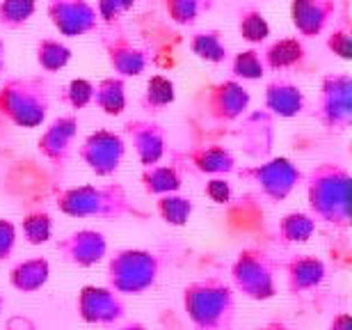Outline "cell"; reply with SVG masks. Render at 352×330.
<instances>
[{
  "instance_id": "1",
  "label": "cell",
  "mask_w": 352,
  "mask_h": 330,
  "mask_svg": "<svg viewBox=\"0 0 352 330\" xmlns=\"http://www.w3.org/2000/svg\"><path fill=\"white\" fill-rule=\"evenodd\" d=\"M183 312L195 330H231L236 291L220 278H201L183 289Z\"/></svg>"
},
{
  "instance_id": "2",
  "label": "cell",
  "mask_w": 352,
  "mask_h": 330,
  "mask_svg": "<svg viewBox=\"0 0 352 330\" xmlns=\"http://www.w3.org/2000/svg\"><path fill=\"white\" fill-rule=\"evenodd\" d=\"M307 200L314 220L346 229L350 225V174L346 167L322 163L307 179Z\"/></svg>"
},
{
  "instance_id": "3",
  "label": "cell",
  "mask_w": 352,
  "mask_h": 330,
  "mask_svg": "<svg viewBox=\"0 0 352 330\" xmlns=\"http://www.w3.org/2000/svg\"><path fill=\"white\" fill-rule=\"evenodd\" d=\"M58 209L72 218H146L142 209H138L129 200V195L119 184L110 186H78L60 193Z\"/></svg>"
},
{
  "instance_id": "4",
  "label": "cell",
  "mask_w": 352,
  "mask_h": 330,
  "mask_svg": "<svg viewBox=\"0 0 352 330\" xmlns=\"http://www.w3.org/2000/svg\"><path fill=\"white\" fill-rule=\"evenodd\" d=\"M160 259L149 250H117L108 262V287L119 296H140L158 282Z\"/></svg>"
},
{
  "instance_id": "5",
  "label": "cell",
  "mask_w": 352,
  "mask_h": 330,
  "mask_svg": "<svg viewBox=\"0 0 352 330\" xmlns=\"http://www.w3.org/2000/svg\"><path fill=\"white\" fill-rule=\"evenodd\" d=\"M234 291L250 300H270L277 293V262L265 250L245 248L231 264Z\"/></svg>"
},
{
  "instance_id": "6",
  "label": "cell",
  "mask_w": 352,
  "mask_h": 330,
  "mask_svg": "<svg viewBox=\"0 0 352 330\" xmlns=\"http://www.w3.org/2000/svg\"><path fill=\"white\" fill-rule=\"evenodd\" d=\"M48 96L41 81H10L0 90V112L12 124L34 129L44 122Z\"/></svg>"
},
{
  "instance_id": "7",
  "label": "cell",
  "mask_w": 352,
  "mask_h": 330,
  "mask_svg": "<svg viewBox=\"0 0 352 330\" xmlns=\"http://www.w3.org/2000/svg\"><path fill=\"white\" fill-rule=\"evenodd\" d=\"M241 177L250 179L267 200L281 202V200H286L288 195L295 191V186L300 184L302 172L293 161L279 156V158L267 161V163L250 167V170H243Z\"/></svg>"
},
{
  "instance_id": "8",
  "label": "cell",
  "mask_w": 352,
  "mask_h": 330,
  "mask_svg": "<svg viewBox=\"0 0 352 330\" xmlns=\"http://www.w3.org/2000/svg\"><path fill=\"white\" fill-rule=\"evenodd\" d=\"M126 154L124 138L115 131L98 129L89 133L85 143L78 147V156L96 177H110L119 170Z\"/></svg>"
},
{
  "instance_id": "9",
  "label": "cell",
  "mask_w": 352,
  "mask_h": 330,
  "mask_svg": "<svg viewBox=\"0 0 352 330\" xmlns=\"http://www.w3.org/2000/svg\"><path fill=\"white\" fill-rule=\"evenodd\" d=\"M76 310L89 326H115L126 317L124 296H119L110 287H82L76 298Z\"/></svg>"
},
{
  "instance_id": "10",
  "label": "cell",
  "mask_w": 352,
  "mask_h": 330,
  "mask_svg": "<svg viewBox=\"0 0 352 330\" xmlns=\"http://www.w3.org/2000/svg\"><path fill=\"white\" fill-rule=\"evenodd\" d=\"M352 83L348 76H327L322 81V92L318 103V122L327 131H346L352 122Z\"/></svg>"
},
{
  "instance_id": "11",
  "label": "cell",
  "mask_w": 352,
  "mask_h": 330,
  "mask_svg": "<svg viewBox=\"0 0 352 330\" xmlns=\"http://www.w3.org/2000/svg\"><path fill=\"white\" fill-rule=\"evenodd\" d=\"M55 250H58L62 262L80 266V269H89V266L103 262V257L108 255V241L96 229H78L60 238Z\"/></svg>"
},
{
  "instance_id": "12",
  "label": "cell",
  "mask_w": 352,
  "mask_h": 330,
  "mask_svg": "<svg viewBox=\"0 0 352 330\" xmlns=\"http://www.w3.org/2000/svg\"><path fill=\"white\" fill-rule=\"evenodd\" d=\"M51 21L65 37L91 32L96 28L98 14L87 0H48Z\"/></svg>"
},
{
  "instance_id": "13",
  "label": "cell",
  "mask_w": 352,
  "mask_h": 330,
  "mask_svg": "<svg viewBox=\"0 0 352 330\" xmlns=\"http://www.w3.org/2000/svg\"><path fill=\"white\" fill-rule=\"evenodd\" d=\"M76 129H78V119L76 117H60L41 133L37 149L48 163L62 167L72 156V147L76 138Z\"/></svg>"
},
{
  "instance_id": "14",
  "label": "cell",
  "mask_w": 352,
  "mask_h": 330,
  "mask_svg": "<svg viewBox=\"0 0 352 330\" xmlns=\"http://www.w3.org/2000/svg\"><path fill=\"white\" fill-rule=\"evenodd\" d=\"M284 273H286V289L293 296L316 291L327 278V269L322 264V259L314 255H293L286 262Z\"/></svg>"
},
{
  "instance_id": "15",
  "label": "cell",
  "mask_w": 352,
  "mask_h": 330,
  "mask_svg": "<svg viewBox=\"0 0 352 330\" xmlns=\"http://www.w3.org/2000/svg\"><path fill=\"white\" fill-rule=\"evenodd\" d=\"M126 133L131 136L140 163L144 167L156 165L163 158L167 147L163 126H158L156 122H146V119H135V122L126 126Z\"/></svg>"
},
{
  "instance_id": "16",
  "label": "cell",
  "mask_w": 352,
  "mask_h": 330,
  "mask_svg": "<svg viewBox=\"0 0 352 330\" xmlns=\"http://www.w3.org/2000/svg\"><path fill=\"white\" fill-rule=\"evenodd\" d=\"M250 94L248 90L241 87L238 83H222L210 90L208 96V110L210 115L220 122H231V119L241 117L243 110L248 108Z\"/></svg>"
},
{
  "instance_id": "17",
  "label": "cell",
  "mask_w": 352,
  "mask_h": 330,
  "mask_svg": "<svg viewBox=\"0 0 352 330\" xmlns=\"http://www.w3.org/2000/svg\"><path fill=\"white\" fill-rule=\"evenodd\" d=\"M332 12H334V0H293L291 5L293 25L305 37L318 34L327 25Z\"/></svg>"
},
{
  "instance_id": "18",
  "label": "cell",
  "mask_w": 352,
  "mask_h": 330,
  "mask_svg": "<svg viewBox=\"0 0 352 330\" xmlns=\"http://www.w3.org/2000/svg\"><path fill=\"white\" fill-rule=\"evenodd\" d=\"M48 280H51V264L46 257L25 259L10 271V285L21 293H34L44 289Z\"/></svg>"
},
{
  "instance_id": "19",
  "label": "cell",
  "mask_w": 352,
  "mask_h": 330,
  "mask_svg": "<svg viewBox=\"0 0 352 330\" xmlns=\"http://www.w3.org/2000/svg\"><path fill=\"white\" fill-rule=\"evenodd\" d=\"M190 165L201 174H229L236 170V158L229 149L220 145L208 147H195L188 154Z\"/></svg>"
},
{
  "instance_id": "20",
  "label": "cell",
  "mask_w": 352,
  "mask_h": 330,
  "mask_svg": "<svg viewBox=\"0 0 352 330\" xmlns=\"http://www.w3.org/2000/svg\"><path fill=\"white\" fill-rule=\"evenodd\" d=\"M265 106L267 110H272L274 115H279V117H293L305 106V94L295 85H291V83L277 81V83H272V85H267Z\"/></svg>"
},
{
  "instance_id": "21",
  "label": "cell",
  "mask_w": 352,
  "mask_h": 330,
  "mask_svg": "<svg viewBox=\"0 0 352 330\" xmlns=\"http://www.w3.org/2000/svg\"><path fill=\"white\" fill-rule=\"evenodd\" d=\"M183 184L181 172L174 165H149L142 172V186L149 195H167L176 193Z\"/></svg>"
},
{
  "instance_id": "22",
  "label": "cell",
  "mask_w": 352,
  "mask_h": 330,
  "mask_svg": "<svg viewBox=\"0 0 352 330\" xmlns=\"http://www.w3.org/2000/svg\"><path fill=\"white\" fill-rule=\"evenodd\" d=\"M108 53L112 69H117L122 76H138L144 72V55L138 48H133L129 39H117L115 44H108Z\"/></svg>"
},
{
  "instance_id": "23",
  "label": "cell",
  "mask_w": 352,
  "mask_h": 330,
  "mask_svg": "<svg viewBox=\"0 0 352 330\" xmlns=\"http://www.w3.org/2000/svg\"><path fill=\"white\" fill-rule=\"evenodd\" d=\"M156 209H158V216L167 225H172V227H183L195 212V202L190 198H183V195L167 193V195H160L158 198Z\"/></svg>"
},
{
  "instance_id": "24",
  "label": "cell",
  "mask_w": 352,
  "mask_h": 330,
  "mask_svg": "<svg viewBox=\"0 0 352 330\" xmlns=\"http://www.w3.org/2000/svg\"><path fill=\"white\" fill-rule=\"evenodd\" d=\"M91 101L101 108L105 115H122L126 108V94L122 79H105L94 87Z\"/></svg>"
},
{
  "instance_id": "25",
  "label": "cell",
  "mask_w": 352,
  "mask_h": 330,
  "mask_svg": "<svg viewBox=\"0 0 352 330\" xmlns=\"http://www.w3.org/2000/svg\"><path fill=\"white\" fill-rule=\"evenodd\" d=\"M316 231V220L311 214H286L279 220V238L284 243H307Z\"/></svg>"
},
{
  "instance_id": "26",
  "label": "cell",
  "mask_w": 352,
  "mask_h": 330,
  "mask_svg": "<svg viewBox=\"0 0 352 330\" xmlns=\"http://www.w3.org/2000/svg\"><path fill=\"white\" fill-rule=\"evenodd\" d=\"M302 58H305V46L298 39H279L267 48L263 65L270 69H286L298 65Z\"/></svg>"
},
{
  "instance_id": "27",
  "label": "cell",
  "mask_w": 352,
  "mask_h": 330,
  "mask_svg": "<svg viewBox=\"0 0 352 330\" xmlns=\"http://www.w3.org/2000/svg\"><path fill=\"white\" fill-rule=\"evenodd\" d=\"M72 60V51L58 39H44L37 46V62L44 72H60Z\"/></svg>"
},
{
  "instance_id": "28",
  "label": "cell",
  "mask_w": 352,
  "mask_h": 330,
  "mask_svg": "<svg viewBox=\"0 0 352 330\" xmlns=\"http://www.w3.org/2000/svg\"><path fill=\"white\" fill-rule=\"evenodd\" d=\"M21 231H23V238L30 245L48 243L53 236V220L46 212L28 214L23 218V223H21Z\"/></svg>"
},
{
  "instance_id": "29",
  "label": "cell",
  "mask_w": 352,
  "mask_h": 330,
  "mask_svg": "<svg viewBox=\"0 0 352 330\" xmlns=\"http://www.w3.org/2000/svg\"><path fill=\"white\" fill-rule=\"evenodd\" d=\"M37 10L34 0H3L0 3V23L7 28H21L30 21Z\"/></svg>"
},
{
  "instance_id": "30",
  "label": "cell",
  "mask_w": 352,
  "mask_h": 330,
  "mask_svg": "<svg viewBox=\"0 0 352 330\" xmlns=\"http://www.w3.org/2000/svg\"><path fill=\"white\" fill-rule=\"evenodd\" d=\"M238 30H241L243 39L252 41V44H258V41H263L267 34H270V25H267V21L261 12L252 10V7H248V10L241 12V21H238Z\"/></svg>"
},
{
  "instance_id": "31",
  "label": "cell",
  "mask_w": 352,
  "mask_h": 330,
  "mask_svg": "<svg viewBox=\"0 0 352 330\" xmlns=\"http://www.w3.org/2000/svg\"><path fill=\"white\" fill-rule=\"evenodd\" d=\"M192 51L199 55L201 60L208 62H222L227 58V46L222 44L220 34L217 32H201L192 37Z\"/></svg>"
},
{
  "instance_id": "32",
  "label": "cell",
  "mask_w": 352,
  "mask_h": 330,
  "mask_svg": "<svg viewBox=\"0 0 352 330\" xmlns=\"http://www.w3.org/2000/svg\"><path fill=\"white\" fill-rule=\"evenodd\" d=\"M174 101V85L170 79L165 76H153L146 85V94H144V106L149 110H160L165 106H170Z\"/></svg>"
},
{
  "instance_id": "33",
  "label": "cell",
  "mask_w": 352,
  "mask_h": 330,
  "mask_svg": "<svg viewBox=\"0 0 352 330\" xmlns=\"http://www.w3.org/2000/svg\"><path fill=\"white\" fill-rule=\"evenodd\" d=\"M210 7V0H167V12L176 23H192Z\"/></svg>"
},
{
  "instance_id": "34",
  "label": "cell",
  "mask_w": 352,
  "mask_h": 330,
  "mask_svg": "<svg viewBox=\"0 0 352 330\" xmlns=\"http://www.w3.org/2000/svg\"><path fill=\"white\" fill-rule=\"evenodd\" d=\"M263 72H265V65L256 51L238 53L234 58V74L241 76V79H261Z\"/></svg>"
},
{
  "instance_id": "35",
  "label": "cell",
  "mask_w": 352,
  "mask_h": 330,
  "mask_svg": "<svg viewBox=\"0 0 352 330\" xmlns=\"http://www.w3.org/2000/svg\"><path fill=\"white\" fill-rule=\"evenodd\" d=\"M91 96H94V85L87 81H72L65 92V101L72 108H85L87 103H91Z\"/></svg>"
},
{
  "instance_id": "36",
  "label": "cell",
  "mask_w": 352,
  "mask_h": 330,
  "mask_svg": "<svg viewBox=\"0 0 352 330\" xmlns=\"http://www.w3.org/2000/svg\"><path fill=\"white\" fill-rule=\"evenodd\" d=\"M135 5V0H98V17L105 21H117L122 14H126L131 7Z\"/></svg>"
},
{
  "instance_id": "37",
  "label": "cell",
  "mask_w": 352,
  "mask_h": 330,
  "mask_svg": "<svg viewBox=\"0 0 352 330\" xmlns=\"http://www.w3.org/2000/svg\"><path fill=\"white\" fill-rule=\"evenodd\" d=\"M14 248H16V227L14 223L0 218V262L10 259Z\"/></svg>"
},
{
  "instance_id": "38",
  "label": "cell",
  "mask_w": 352,
  "mask_h": 330,
  "mask_svg": "<svg viewBox=\"0 0 352 330\" xmlns=\"http://www.w3.org/2000/svg\"><path fill=\"white\" fill-rule=\"evenodd\" d=\"M206 195L215 205H227L231 200V186L227 179H210L206 184Z\"/></svg>"
},
{
  "instance_id": "39",
  "label": "cell",
  "mask_w": 352,
  "mask_h": 330,
  "mask_svg": "<svg viewBox=\"0 0 352 330\" xmlns=\"http://www.w3.org/2000/svg\"><path fill=\"white\" fill-rule=\"evenodd\" d=\"M329 48H332L336 55H341L343 60H348L350 58V34L346 30H336L332 34V39H329Z\"/></svg>"
},
{
  "instance_id": "40",
  "label": "cell",
  "mask_w": 352,
  "mask_h": 330,
  "mask_svg": "<svg viewBox=\"0 0 352 330\" xmlns=\"http://www.w3.org/2000/svg\"><path fill=\"white\" fill-rule=\"evenodd\" d=\"M329 330H352V319L348 312H341L329 321Z\"/></svg>"
},
{
  "instance_id": "41",
  "label": "cell",
  "mask_w": 352,
  "mask_h": 330,
  "mask_svg": "<svg viewBox=\"0 0 352 330\" xmlns=\"http://www.w3.org/2000/svg\"><path fill=\"white\" fill-rule=\"evenodd\" d=\"M256 330H293V328H291V326H286L284 321H270V324L258 326Z\"/></svg>"
},
{
  "instance_id": "42",
  "label": "cell",
  "mask_w": 352,
  "mask_h": 330,
  "mask_svg": "<svg viewBox=\"0 0 352 330\" xmlns=\"http://www.w3.org/2000/svg\"><path fill=\"white\" fill-rule=\"evenodd\" d=\"M117 330H146V326L140 324V321H131V324H124L122 328H117Z\"/></svg>"
},
{
  "instance_id": "43",
  "label": "cell",
  "mask_w": 352,
  "mask_h": 330,
  "mask_svg": "<svg viewBox=\"0 0 352 330\" xmlns=\"http://www.w3.org/2000/svg\"><path fill=\"white\" fill-rule=\"evenodd\" d=\"M5 305H7V300H5V296H3V293H0V314L5 312Z\"/></svg>"
},
{
  "instance_id": "44",
  "label": "cell",
  "mask_w": 352,
  "mask_h": 330,
  "mask_svg": "<svg viewBox=\"0 0 352 330\" xmlns=\"http://www.w3.org/2000/svg\"><path fill=\"white\" fill-rule=\"evenodd\" d=\"M3 65H5V60H3V41H0V72H3Z\"/></svg>"
}]
</instances>
